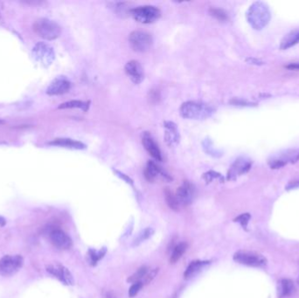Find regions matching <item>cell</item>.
<instances>
[{"mask_svg": "<svg viewBox=\"0 0 299 298\" xmlns=\"http://www.w3.org/2000/svg\"><path fill=\"white\" fill-rule=\"evenodd\" d=\"M180 115L187 119L204 120L214 114V110L203 102L189 101L181 105Z\"/></svg>", "mask_w": 299, "mask_h": 298, "instance_id": "6da1fadb", "label": "cell"}, {"mask_svg": "<svg viewBox=\"0 0 299 298\" xmlns=\"http://www.w3.org/2000/svg\"><path fill=\"white\" fill-rule=\"evenodd\" d=\"M247 19L254 29L261 30L268 25L270 19L269 7L262 2L254 3L248 9Z\"/></svg>", "mask_w": 299, "mask_h": 298, "instance_id": "7a4b0ae2", "label": "cell"}, {"mask_svg": "<svg viewBox=\"0 0 299 298\" xmlns=\"http://www.w3.org/2000/svg\"><path fill=\"white\" fill-rule=\"evenodd\" d=\"M34 31L38 37L47 39L54 40L58 38L61 33L60 26L54 20L49 19L42 18L38 19L34 24Z\"/></svg>", "mask_w": 299, "mask_h": 298, "instance_id": "3957f363", "label": "cell"}, {"mask_svg": "<svg viewBox=\"0 0 299 298\" xmlns=\"http://www.w3.org/2000/svg\"><path fill=\"white\" fill-rule=\"evenodd\" d=\"M131 15L136 21L142 24H151L161 16L160 10L153 5H144L131 9Z\"/></svg>", "mask_w": 299, "mask_h": 298, "instance_id": "277c9868", "label": "cell"}, {"mask_svg": "<svg viewBox=\"0 0 299 298\" xmlns=\"http://www.w3.org/2000/svg\"><path fill=\"white\" fill-rule=\"evenodd\" d=\"M129 42L135 52L146 53L152 46L151 35L145 31H134L129 36Z\"/></svg>", "mask_w": 299, "mask_h": 298, "instance_id": "5b68a950", "label": "cell"}, {"mask_svg": "<svg viewBox=\"0 0 299 298\" xmlns=\"http://www.w3.org/2000/svg\"><path fill=\"white\" fill-rule=\"evenodd\" d=\"M32 54L36 61L46 68L51 66L56 59L54 48L45 42L37 43L33 48Z\"/></svg>", "mask_w": 299, "mask_h": 298, "instance_id": "8992f818", "label": "cell"}, {"mask_svg": "<svg viewBox=\"0 0 299 298\" xmlns=\"http://www.w3.org/2000/svg\"><path fill=\"white\" fill-rule=\"evenodd\" d=\"M24 260L21 256H5L0 259V275L11 277L22 268Z\"/></svg>", "mask_w": 299, "mask_h": 298, "instance_id": "52a82bcc", "label": "cell"}, {"mask_svg": "<svg viewBox=\"0 0 299 298\" xmlns=\"http://www.w3.org/2000/svg\"><path fill=\"white\" fill-rule=\"evenodd\" d=\"M234 260L241 263L250 267H264L267 264V259L262 255L250 251H239L235 253Z\"/></svg>", "mask_w": 299, "mask_h": 298, "instance_id": "ba28073f", "label": "cell"}, {"mask_svg": "<svg viewBox=\"0 0 299 298\" xmlns=\"http://www.w3.org/2000/svg\"><path fill=\"white\" fill-rule=\"evenodd\" d=\"M299 160V149H288L271 158L269 161V165L272 169H279L288 163H296Z\"/></svg>", "mask_w": 299, "mask_h": 298, "instance_id": "9c48e42d", "label": "cell"}, {"mask_svg": "<svg viewBox=\"0 0 299 298\" xmlns=\"http://www.w3.org/2000/svg\"><path fill=\"white\" fill-rule=\"evenodd\" d=\"M71 82L67 77L59 76L52 81L47 87V93L48 95H60L68 93L71 89Z\"/></svg>", "mask_w": 299, "mask_h": 298, "instance_id": "30bf717a", "label": "cell"}, {"mask_svg": "<svg viewBox=\"0 0 299 298\" xmlns=\"http://www.w3.org/2000/svg\"><path fill=\"white\" fill-rule=\"evenodd\" d=\"M194 194L195 190L193 186L190 182L185 181L184 183L178 188L175 196L180 205H188L192 203Z\"/></svg>", "mask_w": 299, "mask_h": 298, "instance_id": "8fae6325", "label": "cell"}, {"mask_svg": "<svg viewBox=\"0 0 299 298\" xmlns=\"http://www.w3.org/2000/svg\"><path fill=\"white\" fill-rule=\"evenodd\" d=\"M124 71L128 75L129 78L135 84L141 83L145 78L143 67L137 60H130L129 62H127L124 67Z\"/></svg>", "mask_w": 299, "mask_h": 298, "instance_id": "7c38bea8", "label": "cell"}, {"mask_svg": "<svg viewBox=\"0 0 299 298\" xmlns=\"http://www.w3.org/2000/svg\"><path fill=\"white\" fill-rule=\"evenodd\" d=\"M47 272L62 281L66 285H73L74 278L72 274L64 266L60 264L49 265L47 268Z\"/></svg>", "mask_w": 299, "mask_h": 298, "instance_id": "4fadbf2b", "label": "cell"}, {"mask_svg": "<svg viewBox=\"0 0 299 298\" xmlns=\"http://www.w3.org/2000/svg\"><path fill=\"white\" fill-rule=\"evenodd\" d=\"M51 242L60 249H68L72 245V241L68 234L60 229H54L49 234Z\"/></svg>", "mask_w": 299, "mask_h": 298, "instance_id": "5bb4252c", "label": "cell"}, {"mask_svg": "<svg viewBox=\"0 0 299 298\" xmlns=\"http://www.w3.org/2000/svg\"><path fill=\"white\" fill-rule=\"evenodd\" d=\"M251 165L252 163L247 158H240L236 159L228 171V179H235L237 176L248 172Z\"/></svg>", "mask_w": 299, "mask_h": 298, "instance_id": "9a60e30c", "label": "cell"}, {"mask_svg": "<svg viewBox=\"0 0 299 298\" xmlns=\"http://www.w3.org/2000/svg\"><path fill=\"white\" fill-rule=\"evenodd\" d=\"M142 143L143 145L145 146L146 150L148 151V153L152 157V158L157 160V161H162V154L160 149L158 148V145L156 144V142L154 141L153 138L150 135L149 133H145L143 138H142Z\"/></svg>", "mask_w": 299, "mask_h": 298, "instance_id": "2e32d148", "label": "cell"}, {"mask_svg": "<svg viewBox=\"0 0 299 298\" xmlns=\"http://www.w3.org/2000/svg\"><path fill=\"white\" fill-rule=\"evenodd\" d=\"M165 139L166 143L169 146L178 145L180 142V133L177 128V125L172 122H165Z\"/></svg>", "mask_w": 299, "mask_h": 298, "instance_id": "e0dca14e", "label": "cell"}, {"mask_svg": "<svg viewBox=\"0 0 299 298\" xmlns=\"http://www.w3.org/2000/svg\"><path fill=\"white\" fill-rule=\"evenodd\" d=\"M48 145L72 149H83L86 148V145L83 143L70 138H56L49 142Z\"/></svg>", "mask_w": 299, "mask_h": 298, "instance_id": "ac0fdd59", "label": "cell"}, {"mask_svg": "<svg viewBox=\"0 0 299 298\" xmlns=\"http://www.w3.org/2000/svg\"><path fill=\"white\" fill-rule=\"evenodd\" d=\"M295 291V285L293 281L289 279H282L278 282V297L280 298L290 297Z\"/></svg>", "mask_w": 299, "mask_h": 298, "instance_id": "d6986e66", "label": "cell"}, {"mask_svg": "<svg viewBox=\"0 0 299 298\" xmlns=\"http://www.w3.org/2000/svg\"><path fill=\"white\" fill-rule=\"evenodd\" d=\"M160 174L167 177V175L165 174L162 170L155 163L152 162V161H149L147 163L146 170H145V177L148 181L152 182L155 179H157L158 175Z\"/></svg>", "mask_w": 299, "mask_h": 298, "instance_id": "ffe728a7", "label": "cell"}, {"mask_svg": "<svg viewBox=\"0 0 299 298\" xmlns=\"http://www.w3.org/2000/svg\"><path fill=\"white\" fill-rule=\"evenodd\" d=\"M299 42V28H297L295 30L291 31V33H289L284 38H282L280 48L282 50H286L288 48L295 46Z\"/></svg>", "mask_w": 299, "mask_h": 298, "instance_id": "44dd1931", "label": "cell"}, {"mask_svg": "<svg viewBox=\"0 0 299 298\" xmlns=\"http://www.w3.org/2000/svg\"><path fill=\"white\" fill-rule=\"evenodd\" d=\"M208 263H209V261H192L188 266V268H187V270L185 272V278L188 279V278L193 277L195 274L201 270V268H203L206 265L208 264Z\"/></svg>", "mask_w": 299, "mask_h": 298, "instance_id": "7402d4cb", "label": "cell"}, {"mask_svg": "<svg viewBox=\"0 0 299 298\" xmlns=\"http://www.w3.org/2000/svg\"><path fill=\"white\" fill-rule=\"evenodd\" d=\"M90 102H82V101H69V102H63L61 103L59 109L60 110H66V109H81V111H89L90 109Z\"/></svg>", "mask_w": 299, "mask_h": 298, "instance_id": "603a6c76", "label": "cell"}, {"mask_svg": "<svg viewBox=\"0 0 299 298\" xmlns=\"http://www.w3.org/2000/svg\"><path fill=\"white\" fill-rule=\"evenodd\" d=\"M187 248V243H180L179 245H177L173 252L171 254V258H170V262L171 263H175L178 261L180 260V257L184 254Z\"/></svg>", "mask_w": 299, "mask_h": 298, "instance_id": "cb8c5ba5", "label": "cell"}, {"mask_svg": "<svg viewBox=\"0 0 299 298\" xmlns=\"http://www.w3.org/2000/svg\"><path fill=\"white\" fill-rule=\"evenodd\" d=\"M165 196H166V200H167V203L169 205V207L172 210H174V211H178L180 204H179L175 195L169 189H166Z\"/></svg>", "mask_w": 299, "mask_h": 298, "instance_id": "d4e9b609", "label": "cell"}, {"mask_svg": "<svg viewBox=\"0 0 299 298\" xmlns=\"http://www.w3.org/2000/svg\"><path fill=\"white\" fill-rule=\"evenodd\" d=\"M105 254H106V248L105 247H103V249L100 250V251H95L93 249H90L89 251V260H90V264L92 266H95L97 261L101 260L103 256H105Z\"/></svg>", "mask_w": 299, "mask_h": 298, "instance_id": "484cf974", "label": "cell"}, {"mask_svg": "<svg viewBox=\"0 0 299 298\" xmlns=\"http://www.w3.org/2000/svg\"><path fill=\"white\" fill-rule=\"evenodd\" d=\"M153 229L150 228V227H148V228L145 229V230L141 232L140 234H138V236H137V238L134 240V246H137V245H139V244L143 242H145L146 240H148V239L153 234Z\"/></svg>", "mask_w": 299, "mask_h": 298, "instance_id": "4316f807", "label": "cell"}, {"mask_svg": "<svg viewBox=\"0 0 299 298\" xmlns=\"http://www.w3.org/2000/svg\"><path fill=\"white\" fill-rule=\"evenodd\" d=\"M147 273H148V268L146 267H142L137 270V272L134 273L131 277H129L127 281L132 283H135L137 281H141L140 280L142 278H145Z\"/></svg>", "mask_w": 299, "mask_h": 298, "instance_id": "83f0119b", "label": "cell"}, {"mask_svg": "<svg viewBox=\"0 0 299 298\" xmlns=\"http://www.w3.org/2000/svg\"><path fill=\"white\" fill-rule=\"evenodd\" d=\"M209 12L212 16L216 18L221 21H225L227 19V13L223 9L211 8Z\"/></svg>", "mask_w": 299, "mask_h": 298, "instance_id": "f1b7e54d", "label": "cell"}, {"mask_svg": "<svg viewBox=\"0 0 299 298\" xmlns=\"http://www.w3.org/2000/svg\"><path fill=\"white\" fill-rule=\"evenodd\" d=\"M142 287H143L142 281H137V282L133 283L132 286L131 287V289L129 290V296L131 298H134L139 292V290H141Z\"/></svg>", "mask_w": 299, "mask_h": 298, "instance_id": "f546056e", "label": "cell"}, {"mask_svg": "<svg viewBox=\"0 0 299 298\" xmlns=\"http://www.w3.org/2000/svg\"><path fill=\"white\" fill-rule=\"evenodd\" d=\"M249 220H250V214L249 213H243V214H242V215H240V216L236 218L235 222H239L240 224L243 226L244 228H246L247 226H248Z\"/></svg>", "mask_w": 299, "mask_h": 298, "instance_id": "4dcf8cb0", "label": "cell"}, {"mask_svg": "<svg viewBox=\"0 0 299 298\" xmlns=\"http://www.w3.org/2000/svg\"><path fill=\"white\" fill-rule=\"evenodd\" d=\"M115 172H116V173L118 174V176H119L120 178H122V179H124V180H125V181H126L127 183L131 184V185H132V180L130 179L129 177H127L126 175L123 174V173H121V172H119V171H117V170H115Z\"/></svg>", "mask_w": 299, "mask_h": 298, "instance_id": "1f68e13d", "label": "cell"}, {"mask_svg": "<svg viewBox=\"0 0 299 298\" xmlns=\"http://www.w3.org/2000/svg\"><path fill=\"white\" fill-rule=\"evenodd\" d=\"M287 68L291 69V70H299V63H291L290 65H287Z\"/></svg>", "mask_w": 299, "mask_h": 298, "instance_id": "d6a6232c", "label": "cell"}, {"mask_svg": "<svg viewBox=\"0 0 299 298\" xmlns=\"http://www.w3.org/2000/svg\"><path fill=\"white\" fill-rule=\"evenodd\" d=\"M297 186H299V182H294V183H291L288 186L287 189H291V188H295Z\"/></svg>", "mask_w": 299, "mask_h": 298, "instance_id": "836d02e7", "label": "cell"}, {"mask_svg": "<svg viewBox=\"0 0 299 298\" xmlns=\"http://www.w3.org/2000/svg\"><path fill=\"white\" fill-rule=\"evenodd\" d=\"M4 225H5V220L0 216V226H4Z\"/></svg>", "mask_w": 299, "mask_h": 298, "instance_id": "e575fe53", "label": "cell"}, {"mask_svg": "<svg viewBox=\"0 0 299 298\" xmlns=\"http://www.w3.org/2000/svg\"><path fill=\"white\" fill-rule=\"evenodd\" d=\"M4 124V122H3V121H1V120H0V124Z\"/></svg>", "mask_w": 299, "mask_h": 298, "instance_id": "d590c367", "label": "cell"}, {"mask_svg": "<svg viewBox=\"0 0 299 298\" xmlns=\"http://www.w3.org/2000/svg\"><path fill=\"white\" fill-rule=\"evenodd\" d=\"M298 282H299V279H298Z\"/></svg>", "mask_w": 299, "mask_h": 298, "instance_id": "8d00e7d4", "label": "cell"}]
</instances>
